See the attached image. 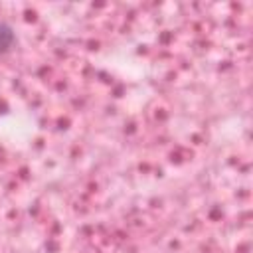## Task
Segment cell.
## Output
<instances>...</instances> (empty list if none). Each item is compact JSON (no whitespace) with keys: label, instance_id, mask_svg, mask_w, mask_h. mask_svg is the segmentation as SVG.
Returning <instances> with one entry per match:
<instances>
[{"label":"cell","instance_id":"cell-1","mask_svg":"<svg viewBox=\"0 0 253 253\" xmlns=\"http://www.w3.org/2000/svg\"><path fill=\"white\" fill-rule=\"evenodd\" d=\"M14 45H16V32H14V28L8 22L0 20V55L10 53L14 49Z\"/></svg>","mask_w":253,"mask_h":253}]
</instances>
